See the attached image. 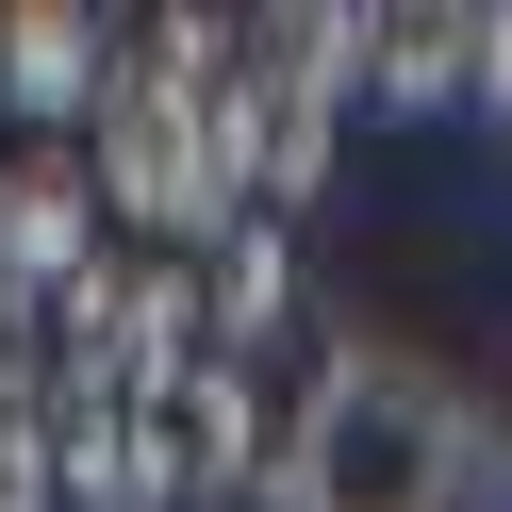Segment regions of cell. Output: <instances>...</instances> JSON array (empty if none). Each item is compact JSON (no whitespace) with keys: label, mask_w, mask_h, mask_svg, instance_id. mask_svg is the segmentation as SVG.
Wrapping results in <instances>:
<instances>
[{"label":"cell","mask_w":512,"mask_h":512,"mask_svg":"<svg viewBox=\"0 0 512 512\" xmlns=\"http://www.w3.org/2000/svg\"><path fill=\"white\" fill-rule=\"evenodd\" d=\"M199 314H215V364H248V347L298 314V232H281V215L215 232V248H199Z\"/></svg>","instance_id":"5"},{"label":"cell","mask_w":512,"mask_h":512,"mask_svg":"<svg viewBox=\"0 0 512 512\" xmlns=\"http://www.w3.org/2000/svg\"><path fill=\"white\" fill-rule=\"evenodd\" d=\"M0 100L34 116V133L100 116L116 100V17L100 0H0Z\"/></svg>","instance_id":"4"},{"label":"cell","mask_w":512,"mask_h":512,"mask_svg":"<svg viewBox=\"0 0 512 512\" xmlns=\"http://www.w3.org/2000/svg\"><path fill=\"white\" fill-rule=\"evenodd\" d=\"M479 116H512V0L479 17Z\"/></svg>","instance_id":"8"},{"label":"cell","mask_w":512,"mask_h":512,"mask_svg":"<svg viewBox=\"0 0 512 512\" xmlns=\"http://www.w3.org/2000/svg\"><path fill=\"white\" fill-rule=\"evenodd\" d=\"M215 364V314H199V265L182 248H133V265H83L50 298V430H149L182 380Z\"/></svg>","instance_id":"2"},{"label":"cell","mask_w":512,"mask_h":512,"mask_svg":"<svg viewBox=\"0 0 512 512\" xmlns=\"http://www.w3.org/2000/svg\"><path fill=\"white\" fill-rule=\"evenodd\" d=\"M0 512H67V479H50V413H0Z\"/></svg>","instance_id":"7"},{"label":"cell","mask_w":512,"mask_h":512,"mask_svg":"<svg viewBox=\"0 0 512 512\" xmlns=\"http://www.w3.org/2000/svg\"><path fill=\"white\" fill-rule=\"evenodd\" d=\"M364 100L380 116H430V100H479V17H364Z\"/></svg>","instance_id":"6"},{"label":"cell","mask_w":512,"mask_h":512,"mask_svg":"<svg viewBox=\"0 0 512 512\" xmlns=\"http://www.w3.org/2000/svg\"><path fill=\"white\" fill-rule=\"evenodd\" d=\"M100 265V166L83 149H17L0 166V298H67Z\"/></svg>","instance_id":"3"},{"label":"cell","mask_w":512,"mask_h":512,"mask_svg":"<svg viewBox=\"0 0 512 512\" xmlns=\"http://www.w3.org/2000/svg\"><path fill=\"white\" fill-rule=\"evenodd\" d=\"M463 463V380L397 331H347L281 413V512H446Z\"/></svg>","instance_id":"1"}]
</instances>
